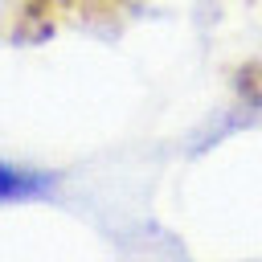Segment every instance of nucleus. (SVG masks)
<instances>
[{
    "label": "nucleus",
    "mask_w": 262,
    "mask_h": 262,
    "mask_svg": "<svg viewBox=\"0 0 262 262\" xmlns=\"http://www.w3.org/2000/svg\"><path fill=\"white\" fill-rule=\"evenodd\" d=\"M53 188V172L0 160V201H37Z\"/></svg>",
    "instance_id": "1"
}]
</instances>
